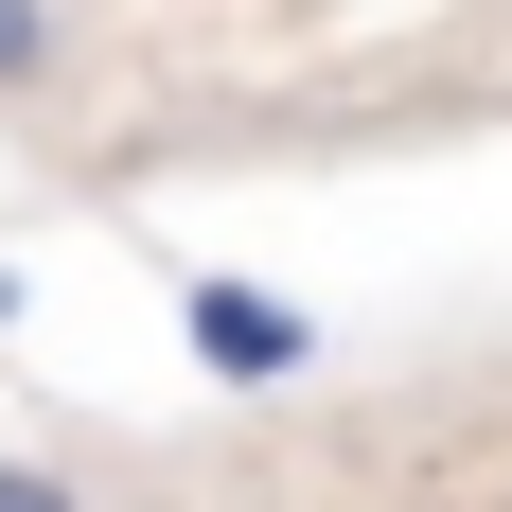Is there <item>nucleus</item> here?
<instances>
[{"instance_id":"f257e3e1","label":"nucleus","mask_w":512,"mask_h":512,"mask_svg":"<svg viewBox=\"0 0 512 512\" xmlns=\"http://www.w3.org/2000/svg\"><path fill=\"white\" fill-rule=\"evenodd\" d=\"M177 336H195V371L212 389H283V371H318V318L301 301H265V283H177Z\"/></svg>"},{"instance_id":"f03ea898","label":"nucleus","mask_w":512,"mask_h":512,"mask_svg":"<svg viewBox=\"0 0 512 512\" xmlns=\"http://www.w3.org/2000/svg\"><path fill=\"white\" fill-rule=\"evenodd\" d=\"M53 71V0H0V89H36Z\"/></svg>"},{"instance_id":"7ed1b4c3","label":"nucleus","mask_w":512,"mask_h":512,"mask_svg":"<svg viewBox=\"0 0 512 512\" xmlns=\"http://www.w3.org/2000/svg\"><path fill=\"white\" fill-rule=\"evenodd\" d=\"M0 512H89V495H71L53 460H0Z\"/></svg>"},{"instance_id":"20e7f679","label":"nucleus","mask_w":512,"mask_h":512,"mask_svg":"<svg viewBox=\"0 0 512 512\" xmlns=\"http://www.w3.org/2000/svg\"><path fill=\"white\" fill-rule=\"evenodd\" d=\"M0 318H18V265H0Z\"/></svg>"}]
</instances>
